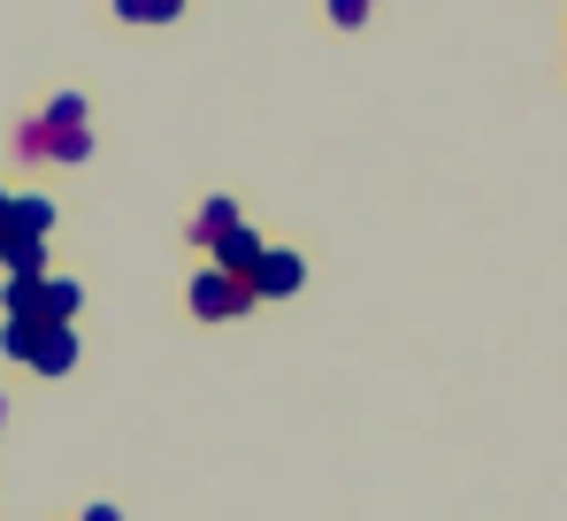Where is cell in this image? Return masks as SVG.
<instances>
[{"mask_svg": "<svg viewBox=\"0 0 567 521\" xmlns=\"http://www.w3.org/2000/svg\"><path fill=\"white\" fill-rule=\"evenodd\" d=\"M246 307H254V284H246V276H230V268H215V260L192 276V315L223 323V315H246Z\"/></svg>", "mask_w": 567, "mask_h": 521, "instance_id": "6da1fadb", "label": "cell"}, {"mask_svg": "<svg viewBox=\"0 0 567 521\" xmlns=\"http://www.w3.org/2000/svg\"><path fill=\"white\" fill-rule=\"evenodd\" d=\"M39 376H70L78 368V330L70 323H39V338H31V353H23Z\"/></svg>", "mask_w": 567, "mask_h": 521, "instance_id": "7a4b0ae2", "label": "cell"}, {"mask_svg": "<svg viewBox=\"0 0 567 521\" xmlns=\"http://www.w3.org/2000/svg\"><path fill=\"white\" fill-rule=\"evenodd\" d=\"M299 276H307V268H299V254L261 246V260H254V276H246V284H254V299H284V292H299Z\"/></svg>", "mask_w": 567, "mask_h": 521, "instance_id": "3957f363", "label": "cell"}, {"mask_svg": "<svg viewBox=\"0 0 567 521\" xmlns=\"http://www.w3.org/2000/svg\"><path fill=\"white\" fill-rule=\"evenodd\" d=\"M254 260H261V238H254L246 223H230V231L215 238V268H230V276H254Z\"/></svg>", "mask_w": 567, "mask_h": 521, "instance_id": "277c9868", "label": "cell"}, {"mask_svg": "<svg viewBox=\"0 0 567 521\" xmlns=\"http://www.w3.org/2000/svg\"><path fill=\"white\" fill-rule=\"evenodd\" d=\"M0 268H8V276H47V238L8 231V238H0Z\"/></svg>", "mask_w": 567, "mask_h": 521, "instance_id": "5b68a950", "label": "cell"}, {"mask_svg": "<svg viewBox=\"0 0 567 521\" xmlns=\"http://www.w3.org/2000/svg\"><path fill=\"white\" fill-rule=\"evenodd\" d=\"M78 299H85V292H78L70 276H39V323H70Z\"/></svg>", "mask_w": 567, "mask_h": 521, "instance_id": "8992f818", "label": "cell"}, {"mask_svg": "<svg viewBox=\"0 0 567 521\" xmlns=\"http://www.w3.org/2000/svg\"><path fill=\"white\" fill-rule=\"evenodd\" d=\"M8 231H31V238H47V231H54V200H39V192L8 200Z\"/></svg>", "mask_w": 567, "mask_h": 521, "instance_id": "52a82bcc", "label": "cell"}, {"mask_svg": "<svg viewBox=\"0 0 567 521\" xmlns=\"http://www.w3.org/2000/svg\"><path fill=\"white\" fill-rule=\"evenodd\" d=\"M230 223H238V207H230V200H207V207L192 215V238H199V246H215V238H223Z\"/></svg>", "mask_w": 567, "mask_h": 521, "instance_id": "ba28073f", "label": "cell"}, {"mask_svg": "<svg viewBox=\"0 0 567 521\" xmlns=\"http://www.w3.org/2000/svg\"><path fill=\"white\" fill-rule=\"evenodd\" d=\"M115 16H123V23H169L177 0H115Z\"/></svg>", "mask_w": 567, "mask_h": 521, "instance_id": "9c48e42d", "label": "cell"}, {"mask_svg": "<svg viewBox=\"0 0 567 521\" xmlns=\"http://www.w3.org/2000/svg\"><path fill=\"white\" fill-rule=\"evenodd\" d=\"M31 338H39V323H16V315L0 323V353H8V360H23V353H31Z\"/></svg>", "mask_w": 567, "mask_h": 521, "instance_id": "30bf717a", "label": "cell"}, {"mask_svg": "<svg viewBox=\"0 0 567 521\" xmlns=\"http://www.w3.org/2000/svg\"><path fill=\"white\" fill-rule=\"evenodd\" d=\"M330 23H346V31H361V23H369V0H330Z\"/></svg>", "mask_w": 567, "mask_h": 521, "instance_id": "8fae6325", "label": "cell"}, {"mask_svg": "<svg viewBox=\"0 0 567 521\" xmlns=\"http://www.w3.org/2000/svg\"><path fill=\"white\" fill-rule=\"evenodd\" d=\"M85 521H115V507H93V514H85Z\"/></svg>", "mask_w": 567, "mask_h": 521, "instance_id": "7c38bea8", "label": "cell"}, {"mask_svg": "<svg viewBox=\"0 0 567 521\" xmlns=\"http://www.w3.org/2000/svg\"><path fill=\"white\" fill-rule=\"evenodd\" d=\"M0 238H8V192H0Z\"/></svg>", "mask_w": 567, "mask_h": 521, "instance_id": "4fadbf2b", "label": "cell"}]
</instances>
